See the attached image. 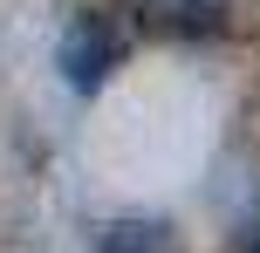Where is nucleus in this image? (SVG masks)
Instances as JSON below:
<instances>
[{
	"mask_svg": "<svg viewBox=\"0 0 260 253\" xmlns=\"http://www.w3.org/2000/svg\"><path fill=\"white\" fill-rule=\"evenodd\" d=\"M123 48H130V21L123 14H110V7H76L69 14V27H62V76H69V89H103V76L123 62Z\"/></svg>",
	"mask_w": 260,
	"mask_h": 253,
	"instance_id": "obj_1",
	"label": "nucleus"
},
{
	"mask_svg": "<svg viewBox=\"0 0 260 253\" xmlns=\"http://www.w3.org/2000/svg\"><path fill=\"white\" fill-rule=\"evenodd\" d=\"M130 14L157 34H212L226 21V0H130Z\"/></svg>",
	"mask_w": 260,
	"mask_h": 253,
	"instance_id": "obj_2",
	"label": "nucleus"
},
{
	"mask_svg": "<svg viewBox=\"0 0 260 253\" xmlns=\"http://www.w3.org/2000/svg\"><path fill=\"white\" fill-rule=\"evenodd\" d=\"M96 253H178V240L171 226H151V219H117L96 233Z\"/></svg>",
	"mask_w": 260,
	"mask_h": 253,
	"instance_id": "obj_3",
	"label": "nucleus"
},
{
	"mask_svg": "<svg viewBox=\"0 0 260 253\" xmlns=\"http://www.w3.org/2000/svg\"><path fill=\"white\" fill-rule=\"evenodd\" d=\"M247 253H260V233H253V246H247Z\"/></svg>",
	"mask_w": 260,
	"mask_h": 253,
	"instance_id": "obj_4",
	"label": "nucleus"
}]
</instances>
